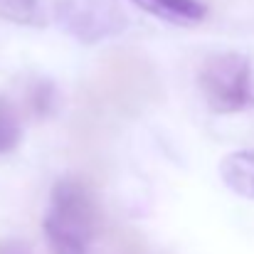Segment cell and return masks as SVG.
<instances>
[{"mask_svg": "<svg viewBox=\"0 0 254 254\" xmlns=\"http://www.w3.org/2000/svg\"><path fill=\"white\" fill-rule=\"evenodd\" d=\"M0 20L27 27H42L45 12L40 7V0H0Z\"/></svg>", "mask_w": 254, "mask_h": 254, "instance_id": "6", "label": "cell"}, {"mask_svg": "<svg viewBox=\"0 0 254 254\" xmlns=\"http://www.w3.org/2000/svg\"><path fill=\"white\" fill-rule=\"evenodd\" d=\"M22 141V124H20V114L17 109L0 96V156L12 153Z\"/></svg>", "mask_w": 254, "mask_h": 254, "instance_id": "7", "label": "cell"}, {"mask_svg": "<svg viewBox=\"0 0 254 254\" xmlns=\"http://www.w3.org/2000/svg\"><path fill=\"white\" fill-rule=\"evenodd\" d=\"M197 84L215 114H240L254 106V72L240 52L210 55L200 67Z\"/></svg>", "mask_w": 254, "mask_h": 254, "instance_id": "1", "label": "cell"}, {"mask_svg": "<svg viewBox=\"0 0 254 254\" xmlns=\"http://www.w3.org/2000/svg\"><path fill=\"white\" fill-rule=\"evenodd\" d=\"M55 20L67 35L84 45L116 37L128 27L119 0H57Z\"/></svg>", "mask_w": 254, "mask_h": 254, "instance_id": "3", "label": "cell"}, {"mask_svg": "<svg viewBox=\"0 0 254 254\" xmlns=\"http://www.w3.org/2000/svg\"><path fill=\"white\" fill-rule=\"evenodd\" d=\"M27 104H30V111L37 119L52 116L55 109H57V89H55V84L50 79H37L35 84L30 86Z\"/></svg>", "mask_w": 254, "mask_h": 254, "instance_id": "8", "label": "cell"}, {"mask_svg": "<svg viewBox=\"0 0 254 254\" xmlns=\"http://www.w3.org/2000/svg\"><path fill=\"white\" fill-rule=\"evenodd\" d=\"M99 225V207L91 188L82 178L64 175L52 185L50 210L42 220L45 232H60L82 242H91Z\"/></svg>", "mask_w": 254, "mask_h": 254, "instance_id": "2", "label": "cell"}, {"mask_svg": "<svg viewBox=\"0 0 254 254\" xmlns=\"http://www.w3.org/2000/svg\"><path fill=\"white\" fill-rule=\"evenodd\" d=\"M131 2L170 25H195L202 22L207 15V7L200 0H131Z\"/></svg>", "mask_w": 254, "mask_h": 254, "instance_id": "4", "label": "cell"}, {"mask_svg": "<svg viewBox=\"0 0 254 254\" xmlns=\"http://www.w3.org/2000/svg\"><path fill=\"white\" fill-rule=\"evenodd\" d=\"M45 237L52 254H89V245L82 240H74L60 232H45Z\"/></svg>", "mask_w": 254, "mask_h": 254, "instance_id": "9", "label": "cell"}, {"mask_svg": "<svg viewBox=\"0 0 254 254\" xmlns=\"http://www.w3.org/2000/svg\"><path fill=\"white\" fill-rule=\"evenodd\" d=\"M0 254H32V250L22 240H2L0 242Z\"/></svg>", "mask_w": 254, "mask_h": 254, "instance_id": "10", "label": "cell"}, {"mask_svg": "<svg viewBox=\"0 0 254 254\" xmlns=\"http://www.w3.org/2000/svg\"><path fill=\"white\" fill-rule=\"evenodd\" d=\"M222 183L240 197L254 202V151H232L220 161Z\"/></svg>", "mask_w": 254, "mask_h": 254, "instance_id": "5", "label": "cell"}]
</instances>
